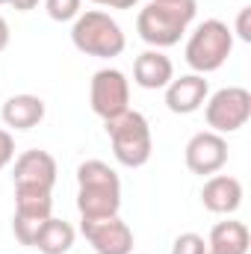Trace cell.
<instances>
[{"instance_id": "7402d4cb", "label": "cell", "mask_w": 251, "mask_h": 254, "mask_svg": "<svg viewBox=\"0 0 251 254\" xmlns=\"http://www.w3.org/2000/svg\"><path fill=\"white\" fill-rule=\"evenodd\" d=\"M98 6H107V9H133L139 0H92Z\"/></svg>"}, {"instance_id": "e0dca14e", "label": "cell", "mask_w": 251, "mask_h": 254, "mask_svg": "<svg viewBox=\"0 0 251 254\" xmlns=\"http://www.w3.org/2000/svg\"><path fill=\"white\" fill-rule=\"evenodd\" d=\"M54 210L51 190H36V187H15V213L30 216V219H48Z\"/></svg>"}, {"instance_id": "603a6c76", "label": "cell", "mask_w": 251, "mask_h": 254, "mask_svg": "<svg viewBox=\"0 0 251 254\" xmlns=\"http://www.w3.org/2000/svg\"><path fill=\"white\" fill-rule=\"evenodd\" d=\"M42 0H9V6L12 9H18V12H30V9H36Z\"/></svg>"}, {"instance_id": "44dd1931", "label": "cell", "mask_w": 251, "mask_h": 254, "mask_svg": "<svg viewBox=\"0 0 251 254\" xmlns=\"http://www.w3.org/2000/svg\"><path fill=\"white\" fill-rule=\"evenodd\" d=\"M249 15L251 9L246 6V9H240V15H237V36L243 39V42H251V30H249Z\"/></svg>"}, {"instance_id": "52a82bcc", "label": "cell", "mask_w": 251, "mask_h": 254, "mask_svg": "<svg viewBox=\"0 0 251 254\" xmlns=\"http://www.w3.org/2000/svg\"><path fill=\"white\" fill-rule=\"evenodd\" d=\"M89 101H92V113L104 122L122 116L130 110V80L119 68L95 71L92 86H89Z\"/></svg>"}, {"instance_id": "4316f807", "label": "cell", "mask_w": 251, "mask_h": 254, "mask_svg": "<svg viewBox=\"0 0 251 254\" xmlns=\"http://www.w3.org/2000/svg\"><path fill=\"white\" fill-rule=\"evenodd\" d=\"M0 3H9V0H0Z\"/></svg>"}, {"instance_id": "6da1fadb", "label": "cell", "mask_w": 251, "mask_h": 254, "mask_svg": "<svg viewBox=\"0 0 251 254\" xmlns=\"http://www.w3.org/2000/svg\"><path fill=\"white\" fill-rule=\"evenodd\" d=\"M77 210L83 222L110 219L122 210V181L104 160H86L77 166Z\"/></svg>"}, {"instance_id": "ba28073f", "label": "cell", "mask_w": 251, "mask_h": 254, "mask_svg": "<svg viewBox=\"0 0 251 254\" xmlns=\"http://www.w3.org/2000/svg\"><path fill=\"white\" fill-rule=\"evenodd\" d=\"M184 157H187V169L192 175H201V178L219 175L228 163V139L213 130H201L187 142Z\"/></svg>"}, {"instance_id": "d4e9b609", "label": "cell", "mask_w": 251, "mask_h": 254, "mask_svg": "<svg viewBox=\"0 0 251 254\" xmlns=\"http://www.w3.org/2000/svg\"><path fill=\"white\" fill-rule=\"evenodd\" d=\"M154 3H178V0H154Z\"/></svg>"}, {"instance_id": "7a4b0ae2", "label": "cell", "mask_w": 251, "mask_h": 254, "mask_svg": "<svg viewBox=\"0 0 251 254\" xmlns=\"http://www.w3.org/2000/svg\"><path fill=\"white\" fill-rule=\"evenodd\" d=\"M195 12H198L195 0H178V3H154L151 0L136 18V33L154 51L172 48L184 39L189 24L195 21Z\"/></svg>"}, {"instance_id": "484cf974", "label": "cell", "mask_w": 251, "mask_h": 254, "mask_svg": "<svg viewBox=\"0 0 251 254\" xmlns=\"http://www.w3.org/2000/svg\"><path fill=\"white\" fill-rule=\"evenodd\" d=\"M207 254H219V252H210V249H207Z\"/></svg>"}, {"instance_id": "8fae6325", "label": "cell", "mask_w": 251, "mask_h": 254, "mask_svg": "<svg viewBox=\"0 0 251 254\" xmlns=\"http://www.w3.org/2000/svg\"><path fill=\"white\" fill-rule=\"evenodd\" d=\"M207 95H210V83L204 80V74H184L166 86V107L175 116H189L204 107Z\"/></svg>"}, {"instance_id": "ac0fdd59", "label": "cell", "mask_w": 251, "mask_h": 254, "mask_svg": "<svg viewBox=\"0 0 251 254\" xmlns=\"http://www.w3.org/2000/svg\"><path fill=\"white\" fill-rule=\"evenodd\" d=\"M80 6H83V0H45V9H48V15L54 18V21H74L77 15H80Z\"/></svg>"}, {"instance_id": "5b68a950", "label": "cell", "mask_w": 251, "mask_h": 254, "mask_svg": "<svg viewBox=\"0 0 251 254\" xmlns=\"http://www.w3.org/2000/svg\"><path fill=\"white\" fill-rule=\"evenodd\" d=\"M231 51H234V30L219 18H207L192 30L184 54L195 74H213L228 63Z\"/></svg>"}, {"instance_id": "4fadbf2b", "label": "cell", "mask_w": 251, "mask_h": 254, "mask_svg": "<svg viewBox=\"0 0 251 254\" xmlns=\"http://www.w3.org/2000/svg\"><path fill=\"white\" fill-rule=\"evenodd\" d=\"M133 80L136 86L148 89V92H157V89H166L172 80H175V65L172 60L163 54V51H145L136 57L133 63Z\"/></svg>"}, {"instance_id": "3957f363", "label": "cell", "mask_w": 251, "mask_h": 254, "mask_svg": "<svg viewBox=\"0 0 251 254\" xmlns=\"http://www.w3.org/2000/svg\"><path fill=\"white\" fill-rule=\"evenodd\" d=\"M71 42H74V48L80 54L98 57V60L122 57L127 48V39H125V33H122V27H119V21L110 18L101 9H89V12H80L74 18Z\"/></svg>"}, {"instance_id": "30bf717a", "label": "cell", "mask_w": 251, "mask_h": 254, "mask_svg": "<svg viewBox=\"0 0 251 254\" xmlns=\"http://www.w3.org/2000/svg\"><path fill=\"white\" fill-rule=\"evenodd\" d=\"M12 181L15 187H36V190H51L57 184V160L48 151H24L15 160L12 169Z\"/></svg>"}, {"instance_id": "8992f818", "label": "cell", "mask_w": 251, "mask_h": 254, "mask_svg": "<svg viewBox=\"0 0 251 254\" xmlns=\"http://www.w3.org/2000/svg\"><path fill=\"white\" fill-rule=\"evenodd\" d=\"M204 119L213 133L225 136V133H237L249 125L251 119V92L243 86H228L219 89L213 98L204 101Z\"/></svg>"}, {"instance_id": "d6986e66", "label": "cell", "mask_w": 251, "mask_h": 254, "mask_svg": "<svg viewBox=\"0 0 251 254\" xmlns=\"http://www.w3.org/2000/svg\"><path fill=\"white\" fill-rule=\"evenodd\" d=\"M172 254H207V240L201 234H181L172 246Z\"/></svg>"}, {"instance_id": "277c9868", "label": "cell", "mask_w": 251, "mask_h": 254, "mask_svg": "<svg viewBox=\"0 0 251 254\" xmlns=\"http://www.w3.org/2000/svg\"><path fill=\"white\" fill-rule=\"evenodd\" d=\"M104 125H107V136L113 142V154L125 169H142L151 160L154 139H151V125L142 113L127 110Z\"/></svg>"}, {"instance_id": "7c38bea8", "label": "cell", "mask_w": 251, "mask_h": 254, "mask_svg": "<svg viewBox=\"0 0 251 254\" xmlns=\"http://www.w3.org/2000/svg\"><path fill=\"white\" fill-rule=\"evenodd\" d=\"M201 204L216 216H231L243 204V184L231 175H210L201 190Z\"/></svg>"}, {"instance_id": "5bb4252c", "label": "cell", "mask_w": 251, "mask_h": 254, "mask_svg": "<svg viewBox=\"0 0 251 254\" xmlns=\"http://www.w3.org/2000/svg\"><path fill=\"white\" fill-rule=\"evenodd\" d=\"M45 113H48V107L39 95H12L0 110V119L12 130H33L42 125Z\"/></svg>"}, {"instance_id": "cb8c5ba5", "label": "cell", "mask_w": 251, "mask_h": 254, "mask_svg": "<svg viewBox=\"0 0 251 254\" xmlns=\"http://www.w3.org/2000/svg\"><path fill=\"white\" fill-rule=\"evenodd\" d=\"M9 48V24H6V18L0 15V54Z\"/></svg>"}, {"instance_id": "2e32d148", "label": "cell", "mask_w": 251, "mask_h": 254, "mask_svg": "<svg viewBox=\"0 0 251 254\" xmlns=\"http://www.w3.org/2000/svg\"><path fill=\"white\" fill-rule=\"evenodd\" d=\"M74 228H71V222H65V219H45L42 222V228H39V234H36V243H33V249H39L42 254H65L71 246H74Z\"/></svg>"}, {"instance_id": "9a60e30c", "label": "cell", "mask_w": 251, "mask_h": 254, "mask_svg": "<svg viewBox=\"0 0 251 254\" xmlns=\"http://www.w3.org/2000/svg\"><path fill=\"white\" fill-rule=\"evenodd\" d=\"M251 234L243 222H219L213 225L210 237H207V249L219 254H249Z\"/></svg>"}, {"instance_id": "ffe728a7", "label": "cell", "mask_w": 251, "mask_h": 254, "mask_svg": "<svg viewBox=\"0 0 251 254\" xmlns=\"http://www.w3.org/2000/svg\"><path fill=\"white\" fill-rule=\"evenodd\" d=\"M12 157H15V139L9 130L0 127V169H6L12 163Z\"/></svg>"}, {"instance_id": "9c48e42d", "label": "cell", "mask_w": 251, "mask_h": 254, "mask_svg": "<svg viewBox=\"0 0 251 254\" xmlns=\"http://www.w3.org/2000/svg\"><path fill=\"white\" fill-rule=\"evenodd\" d=\"M80 231L89 240V246L95 249V254H133V231L119 216L83 222Z\"/></svg>"}]
</instances>
